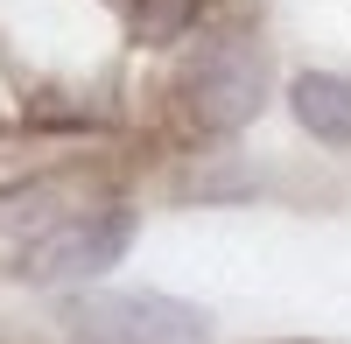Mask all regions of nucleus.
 Listing matches in <instances>:
<instances>
[{"label": "nucleus", "instance_id": "nucleus-1", "mask_svg": "<svg viewBox=\"0 0 351 344\" xmlns=\"http://www.w3.org/2000/svg\"><path fill=\"white\" fill-rule=\"evenodd\" d=\"M71 330L84 344H204L211 337L204 309L169 302V295H92V302H71Z\"/></svg>", "mask_w": 351, "mask_h": 344}, {"label": "nucleus", "instance_id": "nucleus-2", "mask_svg": "<svg viewBox=\"0 0 351 344\" xmlns=\"http://www.w3.org/2000/svg\"><path fill=\"white\" fill-rule=\"evenodd\" d=\"M260 99H267V71L253 42H211L190 64V112L204 127H246Z\"/></svg>", "mask_w": 351, "mask_h": 344}, {"label": "nucleus", "instance_id": "nucleus-3", "mask_svg": "<svg viewBox=\"0 0 351 344\" xmlns=\"http://www.w3.org/2000/svg\"><path fill=\"white\" fill-rule=\"evenodd\" d=\"M127 232H134L127 211L77 218V225H64V232H49L43 246H28V274H36V281H84V274H99V267L120 260Z\"/></svg>", "mask_w": 351, "mask_h": 344}, {"label": "nucleus", "instance_id": "nucleus-4", "mask_svg": "<svg viewBox=\"0 0 351 344\" xmlns=\"http://www.w3.org/2000/svg\"><path fill=\"white\" fill-rule=\"evenodd\" d=\"M295 120L316 134V140H351V84L344 77H324V71H309L295 77Z\"/></svg>", "mask_w": 351, "mask_h": 344}, {"label": "nucleus", "instance_id": "nucleus-5", "mask_svg": "<svg viewBox=\"0 0 351 344\" xmlns=\"http://www.w3.org/2000/svg\"><path fill=\"white\" fill-rule=\"evenodd\" d=\"M190 14H197V0H134V21H141V36H155V42L183 36V28H190Z\"/></svg>", "mask_w": 351, "mask_h": 344}]
</instances>
